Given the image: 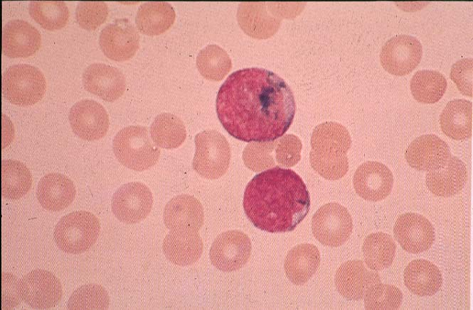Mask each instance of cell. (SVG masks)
Listing matches in <instances>:
<instances>
[{
	"label": "cell",
	"instance_id": "obj_1",
	"mask_svg": "<svg viewBox=\"0 0 473 310\" xmlns=\"http://www.w3.org/2000/svg\"><path fill=\"white\" fill-rule=\"evenodd\" d=\"M216 108L220 123L233 138L268 142L287 131L296 104L282 77L270 70L250 67L226 78L218 90Z\"/></svg>",
	"mask_w": 473,
	"mask_h": 310
},
{
	"label": "cell",
	"instance_id": "obj_2",
	"mask_svg": "<svg viewBox=\"0 0 473 310\" xmlns=\"http://www.w3.org/2000/svg\"><path fill=\"white\" fill-rule=\"evenodd\" d=\"M309 191L301 177L279 166L262 171L247 184L244 211L258 229L269 233L293 231L310 209Z\"/></svg>",
	"mask_w": 473,
	"mask_h": 310
},
{
	"label": "cell",
	"instance_id": "obj_3",
	"mask_svg": "<svg viewBox=\"0 0 473 310\" xmlns=\"http://www.w3.org/2000/svg\"><path fill=\"white\" fill-rule=\"evenodd\" d=\"M112 148L117 160L134 171L152 167L160 156V149L152 142L148 129L141 126H129L118 131Z\"/></svg>",
	"mask_w": 473,
	"mask_h": 310
},
{
	"label": "cell",
	"instance_id": "obj_4",
	"mask_svg": "<svg viewBox=\"0 0 473 310\" xmlns=\"http://www.w3.org/2000/svg\"><path fill=\"white\" fill-rule=\"evenodd\" d=\"M100 230V221L93 214L76 211L60 219L54 229V239L63 251L79 254L92 246Z\"/></svg>",
	"mask_w": 473,
	"mask_h": 310
},
{
	"label": "cell",
	"instance_id": "obj_5",
	"mask_svg": "<svg viewBox=\"0 0 473 310\" xmlns=\"http://www.w3.org/2000/svg\"><path fill=\"white\" fill-rule=\"evenodd\" d=\"M46 89L43 74L33 65H13L3 73V95L15 105L26 106L35 104L42 99Z\"/></svg>",
	"mask_w": 473,
	"mask_h": 310
},
{
	"label": "cell",
	"instance_id": "obj_6",
	"mask_svg": "<svg viewBox=\"0 0 473 310\" xmlns=\"http://www.w3.org/2000/svg\"><path fill=\"white\" fill-rule=\"evenodd\" d=\"M196 153L193 170L201 177L215 179L227 172L230 159L229 143L223 135L215 130H206L195 137Z\"/></svg>",
	"mask_w": 473,
	"mask_h": 310
},
{
	"label": "cell",
	"instance_id": "obj_7",
	"mask_svg": "<svg viewBox=\"0 0 473 310\" xmlns=\"http://www.w3.org/2000/svg\"><path fill=\"white\" fill-rule=\"evenodd\" d=\"M352 229L349 212L338 203L323 205L312 216V233L319 242L326 246H341L349 238Z\"/></svg>",
	"mask_w": 473,
	"mask_h": 310
},
{
	"label": "cell",
	"instance_id": "obj_8",
	"mask_svg": "<svg viewBox=\"0 0 473 310\" xmlns=\"http://www.w3.org/2000/svg\"><path fill=\"white\" fill-rule=\"evenodd\" d=\"M153 196L147 186L132 182L119 187L112 198V211L120 221L133 224L146 218L151 212Z\"/></svg>",
	"mask_w": 473,
	"mask_h": 310
},
{
	"label": "cell",
	"instance_id": "obj_9",
	"mask_svg": "<svg viewBox=\"0 0 473 310\" xmlns=\"http://www.w3.org/2000/svg\"><path fill=\"white\" fill-rule=\"evenodd\" d=\"M252 245L248 235L237 231H227L214 240L209 253L212 264L223 272L243 267L251 255Z\"/></svg>",
	"mask_w": 473,
	"mask_h": 310
},
{
	"label": "cell",
	"instance_id": "obj_10",
	"mask_svg": "<svg viewBox=\"0 0 473 310\" xmlns=\"http://www.w3.org/2000/svg\"><path fill=\"white\" fill-rule=\"evenodd\" d=\"M422 48L414 36L397 35L388 40L382 47L380 60L388 72L403 76L411 72L420 62Z\"/></svg>",
	"mask_w": 473,
	"mask_h": 310
},
{
	"label": "cell",
	"instance_id": "obj_11",
	"mask_svg": "<svg viewBox=\"0 0 473 310\" xmlns=\"http://www.w3.org/2000/svg\"><path fill=\"white\" fill-rule=\"evenodd\" d=\"M21 299L34 309H50L55 306L62 297L60 280L49 271L34 270L19 282Z\"/></svg>",
	"mask_w": 473,
	"mask_h": 310
},
{
	"label": "cell",
	"instance_id": "obj_12",
	"mask_svg": "<svg viewBox=\"0 0 473 310\" xmlns=\"http://www.w3.org/2000/svg\"><path fill=\"white\" fill-rule=\"evenodd\" d=\"M102 52L109 59L122 62L132 58L139 47V35L127 18H119L106 26L99 37Z\"/></svg>",
	"mask_w": 473,
	"mask_h": 310
},
{
	"label": "cell",
	"instance_id": "obj_13",
	"mask_svg": "<svg viewBox=\"0 0 473 310\" xmlns=\"http://www.w3.org/2000/svg\"><path fill=\"white\" fill-rule=\"evenodd\" d=\"M73 131L85 140L103 138L109 128V116L105 109L97 101L83 99L75 103L68 115Z\"/></svg>",
	"mask_w": 473,
	"mask_h": 310
},
{
	"label": "cell",
	"instance_id": "obj_14",
	"mask_svg": "<svg viewBox=\"0 0 473 310\" xmlns=\"http://www.w3.org/2000/svg\"><path fill=\"white\" fill-rule=\"evenodd\" d=\"M393 233L402 248L418 254L427 250L435 240V229L430 221L416 213L400 215L393 226Z\"/></svg>",
	"mask_w": 473,
	"mask_h": 310
},
{
	"label": "cell",
	"instance_id": "obj_15",
	"mask_svg": "<svg viewBox=\"0 0 473 310\" xmlns=\"http://www.w3.org/2000/svg\"><path fill=\"white\" fill-rule=\"evenodd\" d=\"M354 187L363 199L378 201L387 197L393 185V176L389 168L377 161H368L356 170Z\"/></svg>",
	"mask_w": 473,
	"mask_h": 310
},
{
	"label": "cell",
	"instance_id": "obj_16",
	"mask_svg": "<svg viewBox=\"0 0 473 310\" xmlns=\"http://www.w3.org/2000/svg\"><path fill=\"white\" fill-rule=\"evenodd\" d=\"M335 285L339 293L349 300H360L381 278L376 271L368 270L362 260H349L336 270Z\"/></svg>",
	"mask_w": 473,
	"mask_h": 310
},
{
	"label": "cell",
	"instance_id": "obj_17",
	"mask_svg": "<svg viewBox=\"0 0 473 310\" xmlns=\"http://www.w3.org/2000/svg\"><path fill=\"white\" fill-rule=\"evenodd\" d=\"M451 155L448 145L434 134L415 138L405 152V157L410 167L427 172L442 167Z\"/></svg>",
	"mask_w": 473,
	"mask_h": 310
},
{
	"label": "cell",
	"instance_id": "obj_18",
	"mask_svg": "<svg viewBox=\"0 0 473 310\" xmlns=\"http://www.w3.org/2000/svg\"><path fill=\"white\" fill-rule=\"evenodd\" d=\"M84 88L104 101L112 102L124 92L126 80L117 68L104 63L87 66L83 74Z\"/></svg>",
	"mask_w": 473,
	"mask_h": 310
},
{
	"label": "cell",
	"instance_id": "obj_19",
	"mask_svg": "<svg viewBox=\"0 0 473 310\" xmlns=\"http://www.w3.org/2000/svg\"><path fill=\"white\" fill-rule=\"evenodd\" d=\"M41 43L39 31L26 21L13 19L3 28L2 52L9 57H28L39 49Z\"/></svg>",
	"mask_w": 473,
	"mask_h": 310
},
{
	"label": "cell",
	"instance_id": "obj_20",
	"mask_svg": "<svg viewBox=\"0 0 473 310\" xmlns=\"http://www.w3.org/2000/svg\"><path fill=\"white\" fill-rule=\"evenodd\" d=\"M164 221L170 230L188 229L198 231L203 224V209L201 202L188 194L172 198L164 211Z\"/></svg>",
	"mask_w": 473,
	"mask_h": 310
},
{
	"label": "cell",
	"instance_id": "obj_21",
	"mask_svg": "<svg viewBox=\"0 0 473 310\" xmlns=\"http://www.w3.org/2000/svg\"><path fill=\"white\" fill-rule=\"evenodd\" d=\"M163 252L174 265L186 266L195 263L201 257L203 240L197 231L170 230L163 241Z\"/></svg>",
	"mask_w": 473,
	"mask_h": 310
},
{
	"label": "cell",
	"instance_id": "obj_22",
	"mask_svg": "<svg viewBox=\"0 0 473 310\" xmlns=\"http://www.w3.org/2000/svg\"><path fill=\"white\" fill-rule=\"evenodd\" d=\"M467 180V170L464 163L451 155L441 167L428 171L425 182L429 190L435 196L448 197L462 189Z\"/></svg>",
	"mask_w": 473,
	"mask_h": 310
},
{
	"label": "cell",
	"instance_id": "obj_23",
	"mask_svg": "<svg viewBox=\"0 0 473 310\" xmlns=\"http://www.w3.org/2000/svg\"><path fill=\"white\" fill-rule=\"evenodd\" d=\"M76 194L73 182L60 173L52 172L43 176L38 184L36 195L46 209L59 211L67 208Z\"/></svg>",
	"mask_w": 473,
	"mask_h": 310
},
{
	"label": "cell",
	"instance_id": "obj_24",
	"mask_svg": "<svg viewBox=\"0 0 473 310\" xmlns=\"http://www.w3.org/2000/svg\"><path fill=\"white\" fill-rule=\"evenodd\" d=\"M403 279L408 289L420 297L435 294L442 283V274L438 267L422 259L414 260L407 265Z\"/></svg>",
	"mask_w": 473,
	"mask_h": 310
},
{
	"label": "cell",
	"instance_id": "obj_25",
	"mask_svg": "<svg viewBox=\"0 0 473 310\" xmlns=\"http://www.w3.org/2000/svg\"><path fill=\"white\" fill-rule=\"evenodd\" d=\"M320 265V253L313 244L302 243L292 248L285 260V271L288 279L296 285L307 282Z\"/></svg>",
	"mask_w": 473,
	"mask_h": 310
},
{
	"label": "cell",
	"instance_id": "obj_26",
	"mask_svg": "<svg viewBox=\"0 0 473 310\" xmlns=\"http://www.w3.org/2000/svg\"><path fill=\"white\" fill-rule=\"evenodd\" d=\"M441 129L447 137L462 140L471 138L472 102L466 99L449 101L440 116Z\"/></svg>",
	"mask_w": 473,
	"mask_h": 310
},
{
	"label": "cell",
	"instance_id": "obj_27",
	"mask_svg": "<svg viewBox=\"0 0 473 310\" xmlns=\"http://www.w3.org/2000/svg\"><path fill=\"white\" fill-rule=\"evenodd\" d=\"M313 151L327 156L346 155L351 140L346 128L335 122H326L317 126L312 140Z\"/></svg>",
	"mask_w": 473,
	"mask_h": 310
},
{
	"label": "cell",
	"instance_id": "obj_28",
	"mask_svg": "<svg viewBox=\"0 0 473 310\" xmlns=\"http://www.w3.org/2000/svg\"><path fill=\"white\" fill-rule=\"evenodd\" d=\"M176 13L166 2H146L138 9L135 23L143 34L153 36L166 31L174 23Z\"/></svg>",
	"mask_w": 473,
	"mask_h": 310
},
{
	"label": "cell",
	"instance_id": "obj_29",
	"mask_svg": "<svg viewBox=\"0 0 473 310\" xmlns=\"http://www.w3.org/2000/svg\"><path fill=\"white\" fill-rule=\"evenodd\" d=\"M395 250L396 246L391 236L383 232L368 235L362 246L366 265L376 272L390 266Z\"/></svg>",
	"mask_w": 473,
	"mask_h": 310
},
{
	"label": "cell",
	"instance_id": "obj_30",
	"mask_svg": "<svg viewBox=\"0 0 473 310\" xmlns=\"http://www.w3.org/2000/svg\"><path fill=\"white\" fill-rule=\"evenodd\" d=\"M150 134L154 144L165 149L179 147L185 140L186 131L184 122L170 113L156 116L150 127Z\"/></svg>",
	"mask_w": 473,
	"mask_h": 310
},
{
	"label": "cell",
	"instance_id": "obj_31",
	"mask_svg": "<svg viewBox=\"0 0 473 310\" xmlns=\"http://www.w3.org/2000/svg\"><path fill=\"white\" fill-rule=\"evenodd\" d=\"M32 177L21 162L4 160L1 162V194L9 199H18L29 191Z\"/></svg>",
	"mask_w": 473,
	"mask_h": 310
},
{
	"label": "cell",
	"instance_id": "obj_32",
	"mask_svg": "<svg viewBox=\"0 0 473 310\" xmlns=\"http://www.w3.org/2000/svg\"><path fill=\"white\" fill-rule=\"evenodd\" d=\"M410 91L413 98L424 104H434L444 95L447 80L443 74L435 70L417 71L410 80Z\"/></svg>",
	"mask_w": 473,
	"mask_h": 310
},
{
	"label": "cell",
	"instance_id": "obj_33",
	"mask_svg": "<svg viewBox=\"0 0 473 310\" xmlns=\"http://www.w3.org/2000/svg\"><path fill=\"white\" fill-rule=\"evenodd\" d=\"M28 13L42 28L51 31L63 28L70 16L65 3L59 1H31Z\"/></svg>",
	"mask_w": 473,
	"mask_h": 310
},
{
	"label": "cell",
	"instance_id": "obj_34",
	"mask_svg": "<svg viewBox=\"0 0 473 310\" xmlns=\"http://www.w3.org/2000/svg\"><path fill=\"white\" fill-rule=\"evenodd\" d=\"M196 67L207 79L220 81L231 69V60L226 52L216 45L202 49L196 57Z\"/></svg>",
	"mask_w": 473,
	"mask_h": 310
},
{
	"label": "cell",
	"instance_id": "obj_35",
	"mask_svg": "<svg viewBox=\"0 0 473 310\" xmlns=\"http://www.w3.org/2000/svg\"><path fill=\"white\" fill-rule=\"evenodd\" d=\"M110 298L100 285L89 284L81 286L71 294L68 309L70 310H104L108 308Z\"/></svg>",
	"mask_w": 473,
	"mask_h": 310
},
{
	"label": "cell",
	"instance_id": "obj_36",
	"mask_svg": "<svg viewBox=\"0 0 473 310\" xmlns=\"http://www.w3.org/2000/svg\"><path fill=\"white\" fill-rule=\"evenodd\" d=\"M366 309H398L403 299L401 291L393 285L377 283L372 286L363 297Z\"/></svg>",
	"mask_w": 473,
	"mask_h": 310
},
{
	"label": "cell",
	"instance_id": "obj_37",
	"mask_svg": "<svg viewBox=\"0 0 473 310\" xmlns=\"http://www.w3.org/2000/svg\"><path fill=\"white\" fill-rule=\"evenodd\" d=\"M310 163L319 175L329 180H336L343 177L349 170V162L346 155L327 156L317 154L312 150Z\"/></svg>",
	"mask_w": 473,
	"mask_h": 310
},
{
	"label": "cell",
	"instance_id": "obj_38",
	"mask_svg": "<svg viewBox=\"0 0 473 310\" xmlns=\"http://www.w3.org/2000/svg\"><path fill=\"white\" fill-rule=\"evenodd\" d=\"M108 13L105 2L81 1L76 7L75 18L82 28L94 31L106 21Z\"/></svg>",
	"mask_w": 473,
	"mask_h": 310
},
{
	"label": "cell",
	"instance_id": "obj_39",
	"mask_svg": "<svg viewBox=\"0 0 473 310\" xmlns=\"http://www.w3.org/2000/svg\"><path fill=\"white\" fill-rule=\"evenodd\" d=\"M473 60L464 58L454 63L450 70V77L455 83L459 91L466 96L472 97Z\"/></svg>",
	"mask_w": 473,
	"mask_h": 310
},
{
	"label": "cell",
	"instance_id": "obj_40",
	"mask_svg": "<svg viewBox=\"0 0 473 310\" xmlns=\"http://www.w3.org/2000/svg\"><path fill=\"white\" fill-rule=\"evenodd\" d=\"M251 143L243 155L245 165L255 172H260L275 165L274 160L263 148V143Z\"/></svg>",
	"mask_w": 473,
	"mask_h": 310
},
{
	"label": "cell",
	"instance_id": "obj_41",
	"mask_svg": "<svg viewBox=\"0 0 473 310\" xmlns=\"http://www.w3.org/2000/svg\"><path fill=\"white\" fill-rule=\"evenodd\" d=\"M19 282L12 274H2V309H10L20 301Z\"/></svg>",
	"mask_w": 473,
	"mask_h": 310
}]
</instances>
